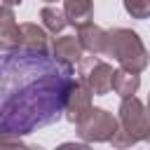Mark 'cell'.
Segmentation results:
<instances>
[{"label": "cell", "mask_w": 150, "mask_h": 150, "mask_svg": "<svg viewBox=\"0 0 150 150\" xmlns=\"http://www.w3.org/2000/svg\"><path fill=\"white\" fill-rule=\"evenodd\" d=\"M75 68L52 54L9 52L0 56V136L21 138L63 115Z\"/></svg>", "instance_id": "6da1fadb"}, {"label": "cell", "mask_w": 150, "mask_h": 150, "mask_svg": "<svg viewBox=\"0 0 150 150\" xmlns=\"http://www.w3.org/2000/svg\"><path fill=\"white\" fill-rule=\"evenodd\" d=\"M103 54L112 56L122 70L138 75L145 66H148V52L143 40L138 38L136 30L131 28H112L105 33V42H103Z\"/></svg>", "instance_id": "7a4b0ae2"}, {"label": "cell", "mask_w": 150, "mask_h": 150, "mask_svg": "<svg viewBox=\"0 0 150 150\" xmlns=\"http://www.w3.org/2000/svg\"><path fill=\"white\" fill-rule=\"evenodd\" d=\"M77 75L80 84L94 96H103L110 91V77H112V66L105 63L98 56H82L77 63Z\"/></svg>", "instance_id": "3957f363"}, {"label": "cell", "mask_w": 150, "mask_h": 150, "mask_svg": "<svg viewBox=\"0 0 150 150\" xmlns=\"http://www.w3.org/2000/svg\"><path fill=\"white\" fill-rule=\"evenodd\" d=\"M120 131H124L134 143L138 141H145L148 138V112H145V105L136 98V96H129V98H122L120 103V124H117Z\"/></svg>", "instance_id": "277c9868"}, {"label": "cell", "mask_w": 150, "mask_h": 150, "mask_svg": "<svg viewBox=\"0 0 150 150\" xmlns=\"http://www.w3.org/2000/svg\"><path fill=\"white\" fill-rule=\"evenodd\" d=\"M115 129H117V120L112 117V112H108L105 108H91L89 115L77 124V136L82 141L103 143L112 138Z\"/></svg>", "instance_id": "5b68a950"}, {"label": "cell", "mask_w": 150, "mask_h": 150, "mask_svg": "<svg viewBox=\"0 0 150 150\" xmlns=\"http://www.w3.org/2000/svg\"><path fill=\"white\" fill-rule=\"evenodd\" d=\"M21 47V30L14 16V5L2 2L0 5V52L9 54Z\"/></svg>", "instance_id": "8992f818"}, {"label": "cell", "mask_w": 150, "mask_h": 150, "mask_svg": "<svg viewBox=\"0 0 150 150\" xmlns=\"http://www.w3.org/2000/svg\"><path fill=\"white\" fill-rule=\"evenodd\" d=\"M91 108H94V105H91V94H89L80 82H75V84L70 87L68 96H66L63 117H66L68 122H73V124H80V122L89 115Z\"/></svg>", "instance_id": "52a82bcc"}, {"label": "cell", "mask_w": 150, "mask_h": 150, "mask_svg": "<svg viewBox=\"0 0 150 150\" xmlns=\"http://www.w3.org/2000/svg\"><path fill=\"white\" fill-rule=\"evenodd\" d=\"M21 47L23 52H35V54H49V38L45 33V28H40L38 23H21Z\"/></svg>", "instance_id": "ba28073f"}, {"label": "cell", "mask_w": 150, "mask_h": 150, "mask_svg": "<svg viewBox=\"0 0 150 150\" xmlns=\"http://www.w3.org/2000/svg\"><path fill=\"white\" fill-rule=\"evenodd\" d=\"M49 54H52L56 61L68 63V66H75V63H80V59H82V49H80V45H77V40H75L73 35L54 38V40L49 42Z\"/></svg>", "instance_id": "9c48e42d"}, {"label": "cell", "mask_w": 150, "mask_h": 150, "mask_svg": "<svg viewBox=\"0 0 150 150\" xmlns=\"http://www.w3.org/2000/svg\"><path fill=\"white\" fill-rule=\"evenodd\" d=\"M75 40H77V45H80L82 52H89V54L98 56V54H103L105 30L98 28L94 21H89V23H84L82 28H77V38H75Z\"/></svg>", "instance_id": "30bf717a"}, {"label": "cell", "mask_w": 150, "mask_h": 150, "mask_svg": "<svg viewBox=\"0 0 150 150\" xmlns=\"http://www.w3.org/2000/svg\"><path fill=\"white\" fill-rule=\"evenodd\" d=\"M61 12H63V16H66V23H70V26H75V28H82L84 23L91 21L94 5L87 2V0H68Z\"/></svg>", "instance_id": "8fae6325"}, {"label": "cell", "mask_w": 150, "mask_h": 150, "mask_svg": "<svg viewBox=\"0 0 150 150\" xmlns=\"http://www.w3.org/2000/svg\"><path fill=\"white\" fill-rule=\"evenodd\" d=\"M138 84H141V77H138V75L127 73V70H122V68L112 70V77H110V89H112L115 94H120L122 98L134 96V94H136V89H138Z\"/></svg>", "instance_id": "7c38bea8"}, {"label": "cell", "mask_w": 150, "mask_h": 150, "mask_svg": "<svg viewBox=\"0 0 150 150\" xmlns=\"http://www.w3.org/2000/svg\"><path fill=\"white\" fill-rule=\"evenodd\" d=\"M40 19H42V23H45V28L49 30V33H61L68 23H66V16H63V12L59 9V7H54V5H45L42 9H40Z\"/></svg>", "instance_id": "4fadbf2b"}, {"label": "cell", "mask_w": 150, "mask_h": 150, "mask_svg": "<svg viewBox=\"0 0 150 150\" xmlns=\"http://www.w3.org/2000/svg\"><path fill=\"white\" fill-rule=\"evenodd\" d=\"M124 9H127L134 19H148V14H150V2H148V0H131V2H124Z\"/></svg>", "instance_id": "5bb4252c"}, {"label": "cell", "mask_w": 150, "mask_h": 150, "mask_svg": "<svg viewBox=\"0 0 150 150\" xmlns=\"http://www.w3.org/2000/svg\"><path fill=\"white\" fill-rule=\"evenodd\" d=\"M0 150H28V145L14 136H0Z\"/></svg>", "instance_id": "9a60e30c"}, {"label": "cell", "mask_w": 150, "mask_h": 150, "mask_svg": "<svg viewBox=\"0 0 150 150\" xmlns=\"http://www.w3.org/2000/svg\"><path fill=\"white\" fill-rule=\"evenodd\" d=\"M56 150H91L87 143H61Z\"/></svg>", "instance_id": "2e32d148"}, {"label": "cell", "mask_w": 150, "mask_h": 150, "mask_svg": "<svg viewBox=\"0 0 150 150\" xmlns=\"http://www.w3.org/2000/svg\"><path fill=\"white\" fill-rule=\"evenodd\" d=\"M28 150H45L42 145H28Z\"/></svg>", "instance_id": "e0dca14e"}]
</instances>
